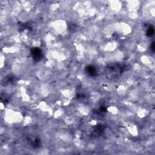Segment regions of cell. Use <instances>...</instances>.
Listing matches in <instances>:
<instances>
[{
  "instance_id": "cell-1",
  "label": "cell",
  "mask_w": 155,
  "mask_h": 155,
  "mask_svg": "<svg viewBox=\"0 0 155 155\" xmlns=\"http://www.w3.org/2000/svg\"><path fill=\"white\" fill-rule=\"evenodd\" d=\"M24 117L21 112L12 109H6L4 113V121L9 124L22 122Z\"/></svg>"
},
{
  "instance_id": "cell-2",
  "label": "cell",
  "mask_w": 155,
  "mask_h": 155,
  "mask_svg": "<svg viewBox=\"0 0 155 155\" xmlns=\"http://www.w3.org/2000/svg\"><path fill=\"white\" fill-rule=\"evenodd\" d=\"M51 27L58 34H63L67 31V24L64 20L59 19L53 21L51 23Z\"/></svg>"
},
{
  "instance_id": "cell-3",
  "label": "cell",
  "mask_w": 155,
  "mask_h": 155,
  "mask_svg": "<svg viewBox=\"0 0 155 155\" xmlns=\"http://www.w3.org/2000/svg\"><path fill=\"white\" fill-rule=\"evenodd\" d=\"M116 32L121 35H128L132 32V27L130 24L125 22H121L116 23Z\"/></svg>"
},
{
  "instance_id": "cell-4",
  "label": "cell",
  "mask_w": 155,
  "mask_h": 155,
  "mask_svg": "<svg viewBox=\"0 0 155 155\" xmlns=\"http://www.w3.org/2000/svg\"><path fill=\"white\" fill-rule=\"evenodd\" d=\"M38 108L40 110L45 112H48L50 115H53V111L52 108L50 107V106L48 105V104L45 101H41L39 102L38 105Z\"/></svg>"
},
{
  "instance_id": "cell-5",
  "label": "cell",
  "mask_w": 155,
  "mask_h": 155,
  "mask_svg": "<svg viewBox=\"0 0 155 155\" xmlns=\"http://www.w3.org/2000/svg\"><path fill=\"white\" fill-rule=\"evenodd\" d=\"M110 6L113 12H119L122 9V3L119 1H111L109 2Z\"/></svg>"
},
{
  "instance_id": "cell-6",
  "label": "cell",
  "mask_w": 155,
  "mask_h": 155,
  "mask_svg": "<svg viewBox=\"0 0 155 155\" xmlns=\"http://www.w3.org/2000/svg\"><path fill=\"white\" fill-rule=\"evenodd\" d=\"M126 127L128 132L132 136L136 137L139 135V130L136 125L134 124H128L127 125Z\"/></svg>"
},
{
  "instance_id": "cell-7",
  "label": "cell",
  "mask_w": 155,
  "mask_h": 155,
  "mask_svg": "<svg viewBox=\"0 0 155 155\" xmlns=\"http://www.w3.org/2000/svg\"><path fill=\"white\" fill-rule=\"evenodd\" d=\"M117 47V44L116 42L110 41L107 42L104 47V50L106 52H112L115 51Z\"/></svg>"
},
{
  "instance_id": "cell-8",
  "label": "cell",
  "mask_w": 155,
  "mask_h": 155,
  "mask_svg": "<svg viewBox=\"0 0 155 155\" xmlns=\"http://www.w3.org/2000/svg\"><path fill=\"white\" fill-rule=\"evenodd\" d=\"M127 7L129 10H137L139 7V2L138 1H128Z\"/></svg>"
},
{
  "instance_id": "cell-9",
  "label": "cell",
  "mask_w": 155,
  "mask_h": 155,
  "mask_svg": "<svg viewBox=\"0 0 155 155\" xmlns=\"http://www.w3.org/2000/svg\"><path fill=\"white\" fill-rule=\"evenodd\" d=\"M101 99V95L98 92H92L90 93V100L92 103H97Z\"/></svg>"
},
{
  "instance_id": "cell-10",
  "label": "cell",
  "mask_w": 155,
  "mask_h": 155,
  "mask_svg": "<svg viewBox=\"0 0 155 155\" xmlns=\"http://www.w3.org/2000/svg\"><path fill=\"white\" fill-rule=\"evenodd\" d=\"M141 61L142 64L146 65V66H149L152 64L153 59L147 55H143L141 58Z\"/></svg>"
},
{
  "instance_id": "cell-11",
  "label": "cell",
  "mask_w": 155,
  "mask_h": 155,
  "mask_svg": "<svg viewBox=\"0 0 155 155\" xmlns=\"http://www.w3.org/2000/svg\"><path fill=\"white\" fill-rule=\"evenodd\" d=\"M20 92H21V96L22 100L25 102H28L30 101V96L26 91V89L24 87H21L20 88Z\"/></svg>"
},
{
  "instance_id": "cell-12",
  "label": "cell",
  "mask_w": 155,
  "mask_h": 155,
  "mask_svg": "<svg viewBox=\"0 0 155 155\" xmlns=\"http://www.w3.org/2000/svg\"><path fill=\"white\" fill-rule=\"evenodd\" d=\"M148 113L149 111L148 110H147L146 109H144V108H140V109L138 110L136 114H137V116L139 117V118L142 119L148 115Z\"/></svg>"
},
{
  "instance_id": "cell-13",
  "label": "cell",
  "mask_w": 155,
  "mask_h": 155,
  "mask_svg": "<svg viewBox=\"0 0 155 155\" xmlns=\"http://www.w3.org/2000/svg\"><path fill=\"white\" fill-rule=\"evenodd\" d=\"M41 93L43 96H47L50 93V88L46 84H44L41 87Z\"/></svg>"
},
{
  "instance_id": "cell-14",
  "label": "cell",
  "mask_w": 155,
  "mask_h": 155,
  "mask_svg": "<svg viewBox=\"0 0 155 155\" xmlns=\"http://www.w3.org/2000/svg\"><path fill=\"white\" fill-rule=\"evenodd\" d=\"M12 70L14 74L18 75L21 72V67L19 64L15 63V64H13L12 67Z\"/></svg>"
},
{
  "instance_id": "cell-15",
  "label": "cell",
  "mask_w": 155,
  "mask_h": 155,
  "mask_svg": "<svg viewBox=\"0 0 155 155\" xmlns=\"http://www.w3.org/2000/svg\"><path fill=\"white\" fill-rule=\"evenodd\" d=\"M128 16L131 20H136L139 17L138 10H128Z\"/></svg>"
},
{
  "instance_id": "cell-16",
  "label": "cell",
  "mask_w": 155,
  "mask_h": 155,
  "mask_svg": "<svg viewBox=\"0 0 155 155\" xmlns=\"http://www.w3.org/2000/svg\"><path fill=\"white\" fill-rule=\"evenodd\" d=\"M124 58V55L122 52L120 51H116L113 55V59L116 61H119Z\"/></svg>"
},
{
  "instance_id": "cell-17",
  "label": "cell",
  "mask_w": 155,
  "mask_h": 155,
  "mask_svg": "<svg viewBox=\"0 0 155 155\" xmlns=\"http://www.w3.org/2000/svg\"><path fill=\"white\" fill-rule=\"evenodd\" d=\"M61 94L65 98L71 99V97L72 96L73 93L72 91L69 89H64L61 90Z\"/></svg>"
},
{
  "instance_id": "cell-18",
  "label": "cell",
  "mask_w": 155,
  "mask_h": 155,
  "mask_svg": "<svg viewBox=\"0 0 155 155\" xmlns=\"http://www.w3.org/2000/svg\"><path fill=\"white\" fill-rule=\"evenodd\" d=\"M78 111L81 115L86 116L88 115L90 113V110L86 106H81V107H79V109H78Z\"/></svg>"
},
{
  "instance_id": "cell-19",
  "label": "cell",
  "mask_w": 155,
  "mask_h": 155,
  "mask_svg": "<svg viewBox=\"0 0 155 155\" xmlns=\"http://www.w3.org/2000/svg\"><path fill=\"white\" fill-rule=\"evenodd\" d=\"M107 111L113 115H116L119 113V110L116 106H110L107 108Z\"/></svg>"
},
{
  "instance_id": "cell-20",
  "label": "cell",
  "mask_w": 155,
  "mask_h": 155,
  "mask_svg": "<svg viewBox=\"0 0 155 155\" xmlns=\"http://www.w3.org/2000/svg\"><path fill=\"white\" fill-rule=\"evenodd\" d=\"M63 115H64V111L62 109H59L55 111H54L53 116L55 119H59L63 116Z\"/></svg>"
},
{
  "instance_id": "cell-21",
  "label": "cell",
  "mask_w": 155,
  "mask_h": 155,
  "mask_svg": "<svg viewBox=\"0 0 155 155\" xmlns=\"http://www.w3.org/2000/svg\"><path fill=\"white\" fill-rule=\"evenodd\" d=\"M32 122V118L30 116H26L24 117L23 120H22V124L24 126H27L28 125L30 124Z\"/></svg>"
},
{
  "instance_id": "cell-22",
  "label": "cell",
  "mask_w": 155,
  "mask_h": 155,
  "mask_svg": "<svg viewBox=\"0 0 155 155\" xmlns=\"http://www.w3.org/2000/svg\"><path fill=\"white\" fill-rule=\"evenodd\" d=\"M117 91L119 95H124L126 94L127 92V87L125 86V85H119L117 89Z\"/></svg>"
},
{
  "instance_id": "cell-23",
  "label": "cell",
  "mask_w": 155,
  "mask_h": 155,
  "mask_svg": "<svg viewBox=\"0 0 155 155\" xmlns=\"http://www.w3.org/2000/svg\"><path fill=\"white\" fill-rule=\"evenodd\" d=\"M147 44L145 43H140L137 46V49L140 52H144L147 50Z\"/></svg>"
},
{
  "instance_id": "cell-24",
  "label": "cell",
  "mask_w": 155,
  "mask_h": 155,
  "mask_svg": "<svg viewBox=\"0 0 155 155\" xmlns=\"http://www.w3.org/2000/svg\"><path fill=\"white\" fill-rule=\"evenodd\" d=\"M16 49L15 47H5L3 48V52L4 53H14L16 51Z\"/></svg>"
},
{
  "instance_id": "cell-25",
  "label": "cell",
  "mask_w": 155,
  "mask_h": 155,
  "mask_svg": "<svg viewBox=\"0 0 155 155\" xmlns=\"http://www.w3.org/2000/svg\"><path fill=\"white\" fill-rule=\"evenodd\" d=\"M59 5L58 4H52L50 5V10H52V11H56L57 10V9L59 8Z\"/></svg>"
},
{
  "instance_id": "cell-26",
  "label": "cell",
  "mask_w": 155,
  "mask_h": 155,
  "mask_svg": "<svg viewBox=\"0 0 155 155\" xmlns=\"http://www.w3.org/2000/svg\"><path fill=\"white\" fill-rule=\"evenodd\" d=\"M5 63V57L4 56L1 55V57H0V66H1V68H3V66H4Z\"/></svg>"
},
{
  "instance_id": "cell-27",
  "label": "cell",
  "mask_w": 155,
  "mask_h": 155,
  "mask_svg": "<svg viewBox=\"0 0 155 155\" xmlns=\"http://www.w3.org/2000/svg\"><path fill=\"white\" fill-rule=\"evenodd\" d=\"M71 101V99H69V98H65L64 101H63V106H69L70 103Z\"/></svg>"
},
{
  "instance_id": "cell-28",
  "label": "cell",
  "mask_w": 155,
  "mask_h": 155,
  "mask_svg": "<svg viewBox=\"0 0 155 155\" xmlns=\"http://www.w3.org/2000/svg\"><path fill=\"white\" fill-rule=\"evenodd\" d=\"M32 44L34 47H40L41 45V42L38 40H33L32 42Z\"/></svg>"
},
{
  "instance_id": "cell-29",
  "label": "cell",
  "mask_w": 155,
  "mask_h": 155,
  "mask_svg": "<svg viewBox=\"0 0 155 155\" xmlns=\"http://www.w3.org/2000/svg\"><path fill=\"white\" fill-rule=\"evenodd\" d=\"M54 64L53 63V59H48V61L46 63V66L47 67H53Z\"/></svg>"
},
{
  "instance_id": "cell-30",
  "label": "cell",
  "mask_w": 155,
  "mask_h": 155,
  "mask_svg": "<svg viewBox=\"0 0 155 155\" xmlns=\"http://www.w3.org/2000/svg\"><path fill=\"white\" fill-rule=\"evenodd\" d=\"M150 15L152 16V17H154L155 16V9L154 7H152V8H150Z\"/></svg>"
},
{
  "instance_id": "cell-31",
  "label": "cell",
  "mask_w": 155,
  "mask_h": 155,
  "mask_svg": "<svg viewBox=\"0 0 155 155\" xmlns=\"http://www.w3.org/2000/svg\"><path fill=\"white\" fill-rule=\"evenodd\" d=\"M89 123L91 126H95L97 124V121L96 120H91Z\"/></svg>"
},
{
  "instance_id": "cell-32",
  "label": "cell",
  "mask_w": 155,
  "mask_h": 155,
  "mask_svg": "<svg viewBox=\"0 0 155 155\" xmlns=\"http://www.w3.org/2000/svg\"><path fill=\"white\" fill-rule=\"evenodd\" d=\"M134 69H135V70H139L140 69V65L139 64H137V63H136L134 65Z\"/></svg>"
},
{
  "instance_id": "cell-33",
  "label": "cell",
  "mask_w": 155,
  "mask_h": 155,
  "mask_svg": "<svg viewBox=\"0 0 155 155\" xmlns=\"http://www.w3.org/2000/svg\"><path fill=\"white\" fill-rule=\"evenodd\" d=\"M4 104L3 102H1V104H0V109H1V110H3L5 109V107H4Z\"/></svg>"
}]
</instances>
